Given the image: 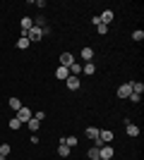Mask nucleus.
Masks as SVG:
<instances>
[{"label": "nucleus", "instance_id": "f257e3e1", "mask_svg": "<svg viewBox=\"0 0 144 160\" xmlns=\"http://www.w3.org/2000/svg\"><path fill=\"white\" fill-rule=\"evenodd\" d=\"M24 36L29 38V43H36V41H41V38H43V29H39V27H31L27 33H24Z\"/></svg>", "mask_w": 144, "mask_h": 160}, {"label": "nucleus", "instance_id": "f03ea898", "mask_svg": "<svg viewBox=\"0 0 144 160\" xmlns=\"http://www.w3.org/2000/svg\"><path fill=\"white\" fill-rule=\"evenodd\" d=\"M14 117H17L19 122H29L31 117H34V112H31V110H29L27 105H22L19 110H17V115H14Z\"/></svg>", "mask_w": 144, "mask_h": 160}, {"label": "nucleus", "instance_id": "7ed1b4c3", "mask_svg": "<svg viewBox=\"0 0 144 160\" xmlns=\"http://www.w3.org/2000/svg\"><path fill=\"white\" fill-rule=\"evenodd\" d=\"M132 93V84L127 81V84H120V88H118V98H130Z\"/></svg>", "mask_w": 144, "mask_h": 160}, {"label": "nucleus", "instance_id": "20e7f679", "mask_svg": "<svg viewBox=\"0 0 144 160\" xmlns=\"http://www.w3.org/2000/svg\"><path fill=\"white\" fill-rule=\"evenodd\" d=\"M62 84H67L70 91H77V88H79V77H72V74H70V77L62 81Z\"/></svg>", "mask_w": 144, "mask_h": 160}, {"label": "nucleus", "instance_id": "39448f33", "mask_svg": "<svg viewBox=\"0 0 144 160\" xmlns=\"http://www.w3.org/2000/svg\"><path fill=\"white\" fill-rule=\"evenodd\" d=\"M125 134L135 139V136H139V127H137V124H132V122H125Z\"/></svg>", "mask_w": 144, "mask_h": 160}, {"label": "nucleus", "instance_id": "423d86ee", "mask_svg": "<svg viewBox=\"0 0 144 160\" xmlns=\"http://www.w3.org/2000/svg\"><path fill=\"white\" fill-rule=\"evenodd\" d=\"M99 158H101V160H110V158H113V148H110V146H101V148H99Z\"/></svg>", "mask_w": 144, "mask_h": 160}, {"label": "nucleus", "instance_id": "0eeeda50", "mask_svg": "<svg viewBox=\"0 0 144 160\" xmlns=\"http://www.w3.org/2000/svg\"><path fill=\"white\" fill-rule=\"evenodd\" d=\"M19 27H22V36H24V33H27L29 29L34 27V19H31V17H22V22H19Z\"/></svg>", "mask_w": 144, "mask_h": 160}, {"label": "nucleus", "instance_id": "6e6552de", "mask_svg": "<svg viewBox=\"0 0 144 160\" xmlns=\"http://www.w3.org/2000/svg\"><path fill=\"white\" fill-rule=\"evenodd\" d=\"M113 17H115V14H113V10H103L99 19H101V24H106V27H108L110 22H113Z\"/></svg>", "mask_w": 144, "mask_h": 160}, {"label": "nucleus", "instance_id": "1a4fd4ad", "mask_svg": "<svg viewBox=\"0 0 144 160\" xmlns=\"http://www.w3.org/2000/svg\"><path fill=\"white\" fill-rule=\"evenodd\" d=\"M82 60L84 62H91V60H94V48H89V46L82 48Z\"/></svg>", "mask_w": 144, "mask_h": 160}, {"label": "nucleus", "instance_id": "9d476101", "mask_svg": "<svg viewBox=\"0 0 144 160\" xmlns=\"http://www.w3.org/2000/svg\"><path fill=\"white\" fill-rule=\"evenodd\" d=\"M72 62H75V55H72V53H62L60 55V65L62 67H70Z\"/></svg>", "mask_w": 144, "mask_h": 160}, {"label": "nucleus", "instance_id": "9b49d317", "mask_svg": "<svg viewBox=\"0 0 144 160\" xmlns=\"http://www.w3.org/2000/svg\"><path fill=\"white\" fill-rule=\"evenodd\" d=\"M55 77H58V79H60V81H65V79H67V77H70V69H67V67H58V69H55Z\"/></svg>", "mask_w": 144, "mask_h": 160}, {"label": "nucleus", "instance_id": "f8f14e48", "mask_svg": "<svg viewBox=\"0 0 144 160\" xmlns=\"http://www.w3.org/2000/svg\"><path fill=\"white\" fill-rule=\"evenodd\" d=\"M27 127H29V132H31V134H36L39 129H41V122L36 120V117H31V120L27 122Z\"/></svg>", "mask_w": 144, "mask_h": 160}, {"label": "nucleus", "instance_id": "ddd939ff", "mask_svg": "<svg viewBox=\"0 0 144 160\" xmlns=\"http://www.w3.org/2000/svg\"><path fill=\"white\" fill-rule=\"evenodd\" d=\"M70 153H72V148L65 146V143L60 141V146H58V155H60V158H70Z\"/></svg>", "mask_w": 144, "mask_h": 160}, {"label": "nucleus", "instance_id": "4468645a", "mask_svg": "<svg viewBox=\"0 0 144 160\" xmlns=\"http://www.w3.org/2000/svg\"><path fill=\"white\" fill-rule=\"evenodd\" d=\"M130 84H132V93H137V96L144 93V84L142 81H130Z\"/></svg>", "mask_w": 144, "mask_h": 160}, {"label": "nucleus", "instance_id": "2eb2a0df", "mask_svg": "<svg viewBox=\"0 0 144 160\" xmlns=\"http://www.w3.org/2000/svg\"><path fill=\"white\" fill-rule=\"evenodd\" d=\"M67 69H70V74H72V77H79V74H82V65H77V62H72Z\"/></svg>", "mask_w": 144, "mask_h": 160}, {"label": "nucleus", "instance_id": "dca6fc26", "mask_svg": "<svg viewBox=\"0 0 144 160\" xmlns=\"http://www.w3.org/2000/svg\"><path fill=\"white\" fill-rule=\"evenodd\" d=\"M82 72L87 74V77H91V74L96 72V67H94V62H87V65H82Z\"/></svg>", "mask_w": 144, "mask_h": 160}, {"label": "nucleus", "instance_id": "f3484780", "mask_svg": "<svg viewBox=\"0 0 144 160\" xmlns=\"http://www.w3.org/2000/svg\"><path fill=\"white\" fill-rule=\"evenodd\" d=\"M62 143H65V146H70V148H75L77 143H79V139H77V136H67V139H62Z\"/></svg>", "mask_w": 144, "mask_h": 160}, {"label": "nucleus", "instance_id": "a211bd4d", "mask_svg": "<svg viewBox=\"0 0 144 160\" xmlns=\"http://www.w3.org/2000/svg\"><path fill=\"white\" fill-rule=\"evenodd\" d=\"M29 46H31V43H29V38H27V36H22V38L17 41V48H19V50H27Z\"/></svg>", "mask_w": 144, "mask_h": 160}, {"label": "nucleus", "instance_id": "6ab92c4d", "mask_svg": "<svg viewBox=\"0 0 144 160\" xmlns=\"http://www.w3.org/2000/svg\"><path fill=\"white\" fill-rule=\"evenodd\" d=\"M87 139L96 141V139H99V129H96V127H89V129H87Z\"/></svg>", "mask_w": 144, "mask_h": 160}, {"label": "nucleus", "instance_id": "aec40b11", "mask_svg": "<svg viewBox=\"0 0 144 160\" xmlns=\"http://www.w3.org/2000/svg\"><path fill=\"white\" fill-rule=\"evenodd\" d=\"M10 151H12V146H10V143H0V155H3V158H7V155H10Z\"/></svg>", "mask_w": 144, "mask_h": 160}, {"label": "nucleus", "instance_id": "412c9836", "mask_svg": "<svg viewBox=\"0 0 144 160\" xmlns=\"http://www.w3.org/2000/svg\"><path fill=\"white\" fill-rule=\"evenodd\" d=\"M10 108H12L14 112H17V110L22 108V100H19V98H10Z\"/></svg>", "mask_w": 144, "mask_h": 160}, {"label": "nucleus", "instance_id": "4be33fe9", "mask_svg": "<svg viewBox=\"0 0 144 160\" xmlns=\"http://www.w3.org/2000/svg\"><path fill=\"white\" fill-rule=\"evenodd\" d=\"M10 129H12V132H17V129H22V122L17 120V117H12V120H10Z\"/></svg>", "mask_w": 144, "mask_h": 160}, {"label": "nucleus", "instance_id": "5701e85b", "mask_svg": "<svg viewBox=\"0 0 144 160\" xmlns=\"http://www.w3.org/2000/svg\"><path fill=\"white\" fill-rule=\"evenodd\" d=\"M132 38L137 41V43H139V41H144V31H142V29H137V31H132Z\"/></svg>", "mask_w": 144, "mask_h": 160}, {"label": "nucleus", "instance_id": "b1692460", "mask_svg": "<svg viewBox=\"0 0 144 160\" xmlns=\"http://www.w3.org/2000/svg\"><path fill=\"white\" fill-rule=\"evenodd\" d=\"M87 155H89V160H96V158H99V148H89V151H87Z\"/></svg>", "mask_w": 144, "mask_h": 160}, {"label": "nucleus", "instance_id": "393cba45", "mask_svg": "<svg viewBox=\"0 0 144 160\" xmlns=\"http://www.w3.org/2000/svg\"><path fill=\"white\" fill-rule=\"evenodd\" d=\"M96 31L103 36V33H108V27H106V24H99V27H96Z\"/></svg>", "mask_w": 144, "mask_h": 160}, {"label": "nucleus", "instance_id": "a878e982", "mask_svg": "<svg viewBox=\"0 0 144 160\" xmlns=\"http://www.w3.org/2000/svg\"><path fill=\"white\" fill-rule=\"evenodd\" d=\"M130 100H132V103H139V100H142V96H137V93H130Z\"/></svg>", "mask_w": 144, "mask_h": 160}, {"label": "nucleus", "instance_id": "bb28decb", "mask_svg": "<svg viewBox=\"0 0 144 160\" xmlns=\"http://www.w3.org/2000/svg\"><path fill=\"white\" fill-rule=\"evenodd\" d=\"M96 160H101V158H96Z\"/></svg>", "mask_w": 144, "mask_h": 160}]
</instances>
